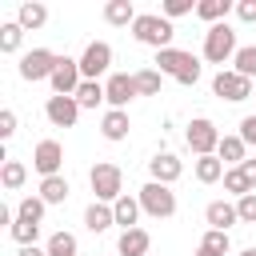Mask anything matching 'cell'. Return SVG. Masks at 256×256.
<instances>
[{
    "label": "cell",
    "mask_w": 256,
    "mask_h": 256,
    "mask_svg": "<svg viewBox=\"0 0 256 256\" xmlns=\"http://www.w3.org/2000/svg\"><path fill=\"white\" fill-rule=\"evenodd\" d=\"M132 36H136L140 44H148V48L164 52V48H172V36H176V28H172V20H168V16L140 12V16H136V24H132Z\"/></svg>",
    "instance_id": "obj_1"
},
{
    "label": "cell",
    "mask_w": 256,
    "mask_h": 256,
    "mask_svg": "<svg viewBox=\"0 0 256 256\" xmlns=\"http://www.w3.org/2000/svg\"><path fill=\"white\" fill-rule=\"evenodd\" d=\"M156 64H160V76H172L180 84H196L200 80V60L184 48H164L156 52Z\"/></svg>",
    "instance_id": "obj_2"
},
{
    "label": "cell",
    "mask_w": 256,
    "mask_h": 256,
    "mask_svg": "<svg viewBox=\"0 0 256 256\" xmlns=\"http://www.w3.org/2000/svg\"><path fill=\"white\" fill-rule=\"evenodd\" d=\"M88 184H92V192H96V200H100V204H116V200L124 196V172H120L116 164H108V160L92 164Z\"/></svg>",
    "instance_id": "obj_3"
},
{
    "label": "cell",
    "mask_w": 256,
    "mask_h": 256,
    "mask_svg": "<svg viewBox=\"0 0 256 256\" xmlns=\"http://www.w3.org/2000/svg\"><path fill=\"white\" fill-rule=\"evenodd\" d=\"M236 32L228 24H212L204 32V60L208 64H224V60H236Z\"/></svg>",
    "instance_id": "obj_4"
},
{
    "label": "cell",
    "mask_w": 256,
    "mask_h": 256,
    "mask_svg": "<svg viewBox=\"0 0 256 256\" xmlns=\"http://www.w3.org/2000/svg\"><path fill=\"white\" fill-rule=\"evenodd\" d=\"M140 208H144L148 216H156V220H168V216H176V192H172L168 184L148 180V184L140 188Z\"/></svg>",
    "instance_id": "obj_5"
},
{
    "label": "cell",
    "mask_w": 256,
    "mask_h": 256,
    "mask_svg": "<svg viewBox=\"0 0 256 256\" xmlns=\"http://www.w3.org/2000/svg\"><path fill=\"white\" fill-rule=\"evenodd\" d=\"M184 140H188V148L196 152V156H216V148H220V132H216V124L208 120V116H196L192 124H188V132H184Z\"/></svg>",
    "instance_id": "obj_6"
},
{
    "label": "cell",
    "mask_w": 256,
    "mask_h": 256,
    "mask_svg": "<svg viewBox=\"0 0 256 256\" xmlns=\"http://www.w3.org/2000/svg\"><path fill=\"white\" fill-rule=\"evenodd\" d=\"M56 64H60L56 52H48V48H32V52L20 56V80H52Z\"/></svg>",
    "instance_id": "obj_7"
},
{
    "label": "cell",
    "mask_w": 256,
    "mask_h": 256,
    "mask_svg": "<svg viewBox=\"0 0 256 256\" xmlns=\"http://www.w3.org/2000/svg\"><path fill=\"white\" fill-rule=\"evenodd\" d=\"M212 92H216L220 100H232V104H236V100H248V96H252V80H248V76H240L236 68H232V72H228V68H220V72H216V80H212Z\"/></svg>",
    "instance_id": "obj_8"
},
{
    "label": "cell",
    "mask_w": 256,
    "mask_h": 256,
    "mask_svg": "<svg viewBox=\"0 0 256 256\" xmlns=\"http://www.w3.org/2000/svg\"><path fill=\"white\" fill-rule=\"evenodd\" d=\"M108 64H112V48H108L104 40H92V44L84 48V56H80V76H84V80H100V76L108 72Z\"/></svg>",
    "instance_id": "obj_9"
},
{
    "label": "cell",
    "mask_w": 256,
    "mask_h": 256,
    "mask_svg": "<svg viewBox=\"0 0 256 256\" xmlns=\"http://www.w3.org/2000/svg\"><path fill=\"white\" fill-rule=\"evenodd\" d=\"M80 84H84V76H80V60L60 56V64H56V72H52V92H56V96H76Z\"/></svg>",
    "instance_id": "obj_10"
},
{
    "label": "cell",
    "mask_w": 256,
    "mask_h": 256,
    "mask_svg": "<svg viewBox=\"0 0 256 256\" xmlns=\"http://www.w3.org/2000/svg\"><path fill=\"white\" fill-rule=\"evenodd\" d=\"M60 164H64V148L56 140H40L36 152H32V168L48 180V176H60Z\"/></svg>",
    "instance_id": "obj_11"
},
{
    "label": "cell",
    "mask_w": 256,
    "mask_h": 256,
    "mask_svg": "<svg viewBox=\"0 0 256 256\" xmlns=\"http://www.w3.org/2000/svg\"><path fill=\"white\" fill-rule=\"evenodd\" d=\"M104 96H108V104H112V108H120V112H124V108H128V100H132V96H140V92H136V80H132L128 72H112V76H108V84H104Z\"/></svg>",
    "instance_id": "obj_12"
},
{
    "label": "cell",
    "mask_w": 256,
    "mask_h": 256,
    "mask_svg": "<svg viewBox=\"0 0 256 256\" xmlns=\"http://www.w3.org/2000/svg\"><path fill=\"white\" fill-rule=\"evenodd\" d=\"M44 116H48L56 128H72L76 116H80V104H76V96H48Z\"/></svg>",
    "instance_id": "obj_13"
},
{
    "label": "cell",
    "mask_w": 256,
    "mask_h": 256,
    "mask_svg": "<svg viewBox=\"0 0 256 256\" xmlns=\"http://www.w3.org/2000/svg\"><path fill=\"white\" fill-rule=\"evenodd\" d=\"M148 172H152V180L156 184H176L180 180V172H184V164H180V156H172V152H156L152 160H148Z\"/></svg>",
    "instance_id": "obj_14"
},
{
    "label": "cell",
    "mask_w": 256,
    "mask_h": 256,
    "mask_svg": "<svg viewBox=\"0 0 256 256\" xmlns=\"http://www.w3.org/2000/svg\"><path fill=\"white\" fill-rule=\"evenodd\" d=\"M204 220H208L216 232H228V228L240 220V212H236V204H228V200H212V204L204 208Z\"/></svg>",
    "instance_id": "obj_15"
},
{
    "label": "cell",
    "mask_w": 256,
    "mask_h": 256,
    "mask_svg": "<svg viewBox=\"0 0 256 256\" xmlns=\"http://www.w3.org/2000/svg\"><path fill=\"white\" fill-rule=\"evenodd\" d=\"M148 248H152V236H148L144 228H128V232H120V244H116L120 256H148Z\"/></svg>",
    "instance_id": "obj_16"
},
{
    "label": "cell",
    "mask_w": 256,
    "mask_h": 256,
    "mask_svg": "<svg viewBox=\"0 0 256 256\" xmlns=\"http://www.w3.org/2000/svg\"><path fill=\"white\" fill-rule=\"evenodd\" d=\"M112 212H116V224L128 232V228H136V220H140L144 208H140V196H128V192H124V196L112 204Z\"/></svg>",
    "instance_id": "obj_17"
},
{
    "label": "cell",
    "mask_w": 256,
    "mask_h": 256,
    "mask_svg": "<svg viewBox=\"0 0 256 256\" xmlns=\"http://www.w3.org/2000/svg\"><path fill=\"white\" fill-rule=\"evenodd\" d=\"M84 224H88V232H108V228L116 224V212H112V204H100V200H92V204H88V212H84Z\"/></svg>",
    "instance_id": "obj_18"
},
{
    "label": "cell",
    "mask_w": 256,
    "mask_h": 256,
    "mask_svg": "<svg viewBox=\"0 0 256 256\" xmlns=\"http://www.w3.org/2000/svg\"><path fill=\"white\" fill-rule=\"evenodd\" d=\"M136 8H132V0H108L104 4V20L108 24H116V28H124V24H136Z\"/></svg>",
    "instance_id": "obj_19"
},
{
    "label": "cell",
    "mask_w": 256,
    "mask_h": 256,
    "mask_svg": "<svg viewBox=\"0 0 256 256\" xmlns=\"http://www.w3.org/2000/svg\"><path fill=\"white\" fill-rule=\"evenodd\" d=\"M128 112H120V108H112L104 120H100V132H104V140H128Z\"/></svg>",
    "instance_id": "obj_20"
},
{
    "label": "cell",
    "mask_w": 256,
    "mask_h": 256,
    "mask_svg": "<svg viewBox=\"0 0 256 256\" xmlns=\"http://www.w3.org/2000/svg\"><path fill=\"white\" fill-rule=\"evenodd\" d=\"M216 156H220L224 164H232V168H240V164L248 160V144H244L240 136H224V140H220V148H216Z\"/></svg>",
    "instance_id": "obj_21"
},
{
    "label": "cell",
    "mask_w": 256,
    "mask_h": 256,
    "mask_svg": "<svg viewBox=\"0 0 256 256\" xmlns=\"http://www.w3.org/2000/svg\"><path fill=\"white\" fill-rule=\"evenodd\" d=\"M44 20H48V8L36 4V0H32V4H20V12H16V24H20L24 32H28V28H32V32L44 28Z\"/></svg>",
    "instance_id": "obj_22"
},
{
    "label": "cell",
    "mask_w": 256,
    "mask_h": 256,
    "mask_svg": "<svg viewBox=\"0 0 256 256\" xmlns=\"http://www.w3.org/2000/svg\"><path fill=\"white\" fill-rule=\"evenodd\" d=\"M68 192H72V188H68L64 176H48V180H40V200H44V204H64Z\"/></svg>",
    "instance_id": "obj_23"
},
{
    "label": "cell",
    "mask_w": 256,
    "mask_h": 256,
    "mask_svg": "<svg viewBox=\"0 0 256 256\" xmlns=\"http://www.w3.org/2000/svg\"><path fill=\"white\" fill-rule=\"evenodd\" d=\"M224 176V160L220 156H196V180L200 184H216Z\"/></svg>",
    "instance_id": "obj_24"
},
{
    "label": "cell",
    "mask_w": 256,
    "mask_h": 256,
    "mask_svg": "<svg viewBox=\"0 0 256 256\" xmlns=\"http://www.w3.org/2000/svg\"><path fill=\"white\" fill-rule=\"evenodd\" d=\"M196 256H228V232L208 228L204 240H200V248H196Z\"/></svg>",
    "instance_id": "obj_25"
},
{
    "label": "cell",
    "mask_w": 256,
    "mask_h": 256,
    "mask_svg": "<svg viewBox=\"0 0 256 256\" xmlns=\"http://www.w3.org/2000/svg\"><path fill=\"white\" fill-rule=\"evenodd\" d=\"M228 8H232L228 0H200V4H196V16H200V20H208V28H212V24H224Z\"/></svg>",
    "instance_id": "obj_26"
},
{
    "label": "cell",
    "mask_w": 256,
    "mask_h": 256,
    "mask_svg": "<svg viewBox=\"0 0 256 256\" xmlns=\"http://www.w3.org/2000/svg\"><path fill=\"white\" fill-rule=\"evenodd\" d=\"M100 100H108V96H104V84H100V80H84V84L76 88V104H80V108H96Z\"/></svg>",
    "instance_id": "obj_27"
},
{
    "label": "cell",
    "mask_w": 256,
    "mask_h": 256,
    "mask_svg": "<svg viewBox=\"0 0 256 256\" xmlns=\"http://www.w3.org/2000/svg\"><path fill=\"white\" fill-rule=\"evenodd\" d=\"M24 180H28V168H24L20 160H4V168H0V184H4L8 192H16Z\"/></svg>",
    "instance_id": "obj_28"
},
{
    "label": "cell",
    "mask_w": 256,
    "mask_h": 256,
    "mask_svg": "<svg viewBox=\"0 0 256 256\" xmlns=\"http://www.w3.org/2000/svg\"><path fill=\"white\" fill-rule=\"evenodd\" d=\"M48 256H76V236L72 232H52L48 244H44Z\"/></svg>",
    "instance_id": "obj_29"
},
{
    "label": "cell",
    "mask_w": 256,
    "mask_h": 256,
    "mask_svg": "<svg viewBox=\"0 0 256 256\" xmlns=\"http://www.w3.org/2000/svg\"><path fill=\"white\" fill-rule=\"evenodd\" d=\"M132 80H136V92L140 96H160V72L156 68H140Z\"/></svg>",
    "instance_id": "obj_30"
},
{
    "label": "cell",
    "mask_w": 256,
    "mask_h": 256,
    "mask_svg": "<svg viewBox=\"0 0 256 256\" xmlns=\"http://www.w3.org/2000/svg\"><path fill=\"white\" fill-rule=\"evenodd\" d=\"M44 208H48V204H44L40 196H24V200L16 204V216H20V220H32V224H40V220H44Z\"/></svg>",
    "instance_id": "obj_31"
},
{
    "label": "cell",
    "mask_w": 256,
    "mask_h": 256,
    "mask_svg": "<svg viewBox=\"0 0 256 256\" xmlns=\"http://www.w3.org/2000/svg\"><path fill=\"white\" fill-rule=\"evenodd\" d=\"M8 232H12V240H16L20 248H28V244H36V236H40V224H32V220H20V216H16V224H12Z\"/></svg>",
    "instance_id": "obj_32"
},
{
    "label": "cell",
    "mask_w": 256,
    "mask_h": 256,
    "mask_svg": "<svg viewBox=\"0 0 256 256\" xmlns=\"http://www.w3.org/2000/svg\"><path fill=\"white\" fill-rule=\"evenodd\" d=\"M24 40V28L12 20V24H0V52H16Z\"/></svg>",
    "instance_id": "obj_33"
},
{
    "label": "cell",
    "mask_w": 256,
    "mask_h": 256,
    "mask_svg": "<svg viewBox=\"0 0 256 256\" xmlns=\"http://www.w3.org/2000/svg\"><path fill=\"white\" fill-rule=\"evenodd\" d=\"M224 192H232V196L240 200V196H248V192H252V184L244 180V172H240V168H228V172H224Z\"/></svg>",
    "instance_id": "obj_34"
},
{
    "label": "cell",
    "mask_w": 256,
    "mask_h": 256,
    "mask_svg": "<svg viewBox=\"0 0 256 256\" xmlns=\"http://www.w3.org/2000/svg\"><path fill=\"white\" fill-rule=\"evenodd\" d=\"M232 64H236V72H240V76H248V80H256V48H240Z\"/></svg>",
    "instance_id": "obj_35"
},
{
    "label": "cell",
    "mask_w": 256,
    "mask_h": 256,
    "mask_svg": "<svg viewBox=\"0 0 256 256\" xmlns=\"http://www.w3.org/2000/svg\"><path fill=\"white\" fill-rule=\"evenodd\" d=\"M236 212H240V220H244V224H256V192L240 196V200H236Z\"/></svg>",
    "instance_id": "obj_36"
},
{
    "label": "cell",
    "mask_w": 256,
    "mask_h": 256,
    "mask_svg": "<svg viewBox=\"0 0 256 256\" xmlns=\"http://www.w3.org/2000/svg\"><path fill=\"white\" fill-rule=\"evenodd\" d=\"M192 12V0H164V16L172 20V16H188Z\"/></svg>",
    "instance_id": "obj_37"
},
{
    "label": "cell",
    "mask_w": 256,
    "mask_h": 256,
    "mask_svg": "<svg viewBox=\"0 0 256 256\" xmlns=\"http://www.w3.org/2000/svg\"><path fill=\"white\" fill-rule=\"evenodd\" d=\"M240 140H244V144H256V112L240 120Z\"/></svg>",
    "instance_id": "obj_38"
},
{
    "label": "cell",
    "mask_w": 256,
    "mask_h": 256,
    "mask_svg": "<svg viewBox=\"0 0 256 256\" xmlns=\"http://www.w3.org/2000/svg\"><path fill=\"white\" fill-rule=\"evenodd\" d=\"M12 132H16V112L4 108V112H0V140H8Z\"/></svg>",
    "instance_id": "obj_39"
},
{
    "label": "cell",
    "mask_w": 256,
    "mask_h": 256,
    "mask_svg": "<svg viewBox=\"0 0 256 256\" xmlns=\"http://www.w3.org/2000/svg\"><path fill=\"white\" fill-rule=\"evenodd\" d=\"M236 16H240L244 24H256V0H240V4H236Z\"/></svg>",
    "instance_id": "obj_40"
},
{
    "label": "cell",
    "mask_w": 256,
    "mask_h": 256,
    "mask_svg": "<svg viewBox=\"0 0 256 256\" xmlns=\"http://www.w3.org/2000/svg\"><path fill=\"white\" fill-rule=\"evenodd\" d=\"M240 172H244V180H248V184H252V192H256V160H252V156L240 164Z\"/></svg>",
    "instance_id": "obj_41"
},
{
    "label": "cell",
    "mask_w": 256,
    "mask_h": 256,
    "mask_svg": "<svg viewBox=\"0 0 256 256\" xmlns=\"http://www.w3.org/2000/svg\"><path fill=\"white\" fill-rule=\"evenodd\" d=\"M16 256H48V252H44V248H36V244H28V248H20Z\"/></svg>",
    "instance_id": "obj_42"
},
{
    "label": "cell",
    "mask_w": 256,
    "mask_h": 256,
    "mask_svg": "<svg viewBox=\"0 0 256 256\" xmlns=\"http://www.w3.org/2000/svg\"><path fill=\"white\" fill-rule=\"evenodd\" d=\"M240 256H256V248H244V252H240Z\"/></svg>",
    "instance_id": "obj_43"
},
{
    "label": "cell",
    "mask_w": 256,
    "mask_h": 256,
    "mask_svg": "<svg viewBox=\"0 0 256 256\" xmlns=\"http://www.w3.org/2000/svg\"><path fill=\"white\" fill-rule=\"evenodd\" d=\"M252 100H256V92H252Z\"/></svg>",
    "instance_id": "obj_44"
}]
</instances>
